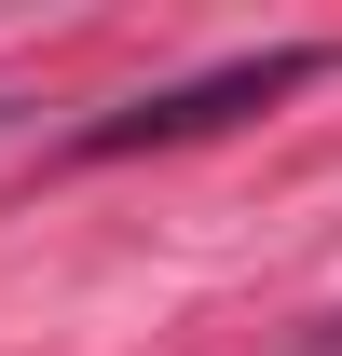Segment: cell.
<instances>
[{"label":"cell","mask_w":342,"mask_h":356,"mask_svg":"<svg viewBox=\"0 0 342 356\" xmlns=\"http://www.w3.org/2000/svg\"><path fill=\"white\" fill-rule=\"evenodd\" d=\"M301 356H342V315H315V329H301Z\"/></svg>","instance_id":"obj_2"},{"label":"cell","mask_w":342,"mask_h":356,"mask_svg":"<svg viewBox=\"0 0 342 356\" xmlns=\"http://www.w3.org/2000/svg\"><path fill=\"white\" fill-rule=\"evenodd\" d=\"M0 124H14V96H0Z\"/></svg>","instance_id":"obj_3"},{"label":"cell","mask_w":342,"mask_h":356,"mask_svg":"<svg viewBox=\"0 0 342 356\" xmlns=\"http://www.w3.org/2000/svg\"><path fill=\"white\" fill-rule=\"evenodd\" d=\"M315 69H329L315 42H274V55H233V69H192V83H165V96H124V110L83 124V165L165 151V137H219V124H247V110H274V96H301Z\"/></svg>","instance_id":"obj_1"}]
</instances>
